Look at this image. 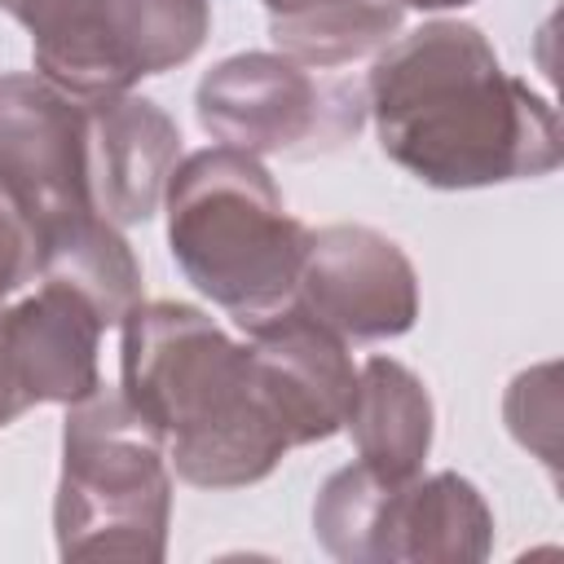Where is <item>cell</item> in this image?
I'll use <instances>...</instances> for the list:
<instances>
[{"label":"cell","mask_w":564,"mask_h":564,"mask_svg":"<svg viewBox=\"0 0 564 564\" xmlns=\"http://www.w3.org/2000/svg\"><path fill=\"white\" fill-rule=\"evenodd\" d=\"M366 115L379 150L432 189L538 181L564 159L555 106L463 18H436L383 44L366 75Z\"/></svg>","instance_id":"6da1fadb"},{"label":"cell","mask_w":564,"mask_h":564,"mask_svg":"<svg viewBox=\"0 0 564 564\" xmlns=\"http://www.w3.org/2000/svg\"><path fill=\"white\" fill-rule=\"evenodd\" d=\"M119 330V388L163 436L181 480L198 489H247L295 449L264 397L251 348L229 339L203 308L137 300Z\"/></svg>","instance_id":"7a4b0ae2"},{"label":"cell","mask_w":564,"mask_h":564,"mask_svg":"<svg viewBox=\"0 0 564 564\" xmlns=\"http://www.w3.org/2000/svg\"><path fill=\"white\" fill-rule=\"evenodd\" d=\"M167 251L185 282L242 330L295 304L304 234L269 167L234 145H207L176 163L167 194Z\"/></svg>","instance_id":"3957f363"},{"label":"cell","mask_w":564,"mask_h":564,"mask_svg":"<svg viewBox=\"0 0 564 564\" xmlns=\"http://www.w3.org/2000/svg\"><path fill=\"white\" fill-rule=\"evenodd\" d=\"M172 463L163 436L132 410L123 388H93L66 405L53 538L62 560L167 555Z\"/></svg>","instance_id":"277c9868"},{"label":"cell","mask_w":564,"mask_h":564,"mask_svg":"<svg viewBox=\"0 0 564 564\" xmlns=\"http://www.w3.org/2000/svg\"><path fill=\"white\" fill-rule=\"evenodd\" d=\"M313 538L339 564H476L494 551V511L458 471L383 480L352 463L317 489Z\"/></svg>","instance_id":"5b68a950"},{"label":"cell","mask_w":564,"mask_h":564,"mask_svg":"<svg viewBox=\"0 0 564 564\" xmlns=\"http://www.w3.org/2000/svg\"><path fill=\"white\" fill-rule=\"evenodd\" d=\"M31 35L35 75L79 101L185 66L212 35V0H0Z\"/></svg>","instance_id":"8992f818"},{"label":"cell","mask_w":564,"mask_h":564,"mask_svg":"<svg viewBox=\"0 0 564 564\" xmlns=\"http://www.w3.org/2000/svg\"><path fill=\"white\" fill-rule=\"evenodd\" d=\"M194 115L216 145L256 159H313L361 132L366 93L344 79H317L286 53H234L198 79Z\"/></svg>","instance_id":"52a82bcc"},{"label":"cell","mask_w":564,"mask_h":564,"mask_svg":"<svg viewBox=\"0 0 564 564\" xmlns=\"http://www.w3.org/2000/svg\"><path fill=\"white\" fill-rule=\"evenodd\" d=\"M0 185L31 216L40 242L101 216L88 194V101L44 75H0Z\"/></svg>","instance_id":"ba28073f"},{"label":"cell","mask_w":564,"mask_h":564,"mask_svg":"<svg viewBox=\"0 0 564 564\" xmlns=\"http://www.w3.org/2000/svg\"><path fill=\"white\" fill-rule=\"evenodd\" d=\"M295 304L344 339H397L419 322V273L388 234L322 225L304 234Z\"/></svg>","instance_id":"9c48e42d"},{"label":"cell","mask_w":564,"mask_h":564,"mask_svg":"<svg viewBox=\"0 0 564 564\" xmlns=\"http://www.w3.org/2000/svg\"><path fill=\"white\" fill-rule=\"evenodd\" d=\"M247 348L291 445H317L344 427L357 388L344 335L322 326L304 304H286L247 330Z\"/></svg>","instance_id":"30bf717a"},{"label":"cell","mask_w":564,"mask_h":564,"mask_svg":"<svg viewBox=\"0 0 564 564\" xmlns=\"http://www.w3.org/2000/svg\"><path fill=\"white\" fill-rule=\"evenodd\" d=\"M176 163L181 128L163 106L132 93L88 101V194L110 225L150 220Z\"/></svg>","instance_id":"8fae6325"},{"label":"cell","mask_w":564,"mask_h":564,"mask_svg":"<svg viewBox=\"0 0 564 564\" xmlns=\"http://www.w3.org/2000/svg\"><path fill=\"white\" fill-rule=\"evenodd\" d=\"M101 313L75 286L48 278L35 295H22L18 304L0 308V348L31 405H70L101 383Z\"/></svg>","instance_id":"7c38bea8"},{"label":"cell","mask_w":564,"mask_h":564,"mask_svg":"<svg viewBox=\"0 0 564 564\" xmlns=\"http://www.w3.org/2000/svg\"><path fill=\"white\" fill-rule=\"evenodd\" d=\"M432 397L423 379L397 357H370L357 366V388L344 427L357 458L383 480H410L432 449Z\"/></svg>","instance_id":"4fadbf2b"},{"label":"cell","mask_w":564,"mask_h":564,"mask_svg":"<svg viewBox=\"0 0 564 564\" xmlns=\"http://www.w3.org/2000/svg\"><path fill=\"white\" fill-rule=\"evenodd\" d=\"M278 53L308 70H335L397 40L405 9L392 0H260Z\"/></svg>","instance_id":"5bb4252c"},{"label":"cell","mask_w":564,"mask_h":564,"mask_svg":"<svg viewBox=\"0 0 564 564\" xmlns=\"http://www.w3.org/2000/svg\"><path fill=\"white\" fill-rule=\"evenodd\" d=\"M40 278L75 286L106 326H119L123 313L141 300V264L106 216H88L40 242Z\"/></svg>","instance_id":"9a60e30c"},{"label":"cell","mask_w":564,"mask_h":564,"mask_svg":"<svg viewBox=\"0 0 564 564\" xmlns=\"http://www.w3.org/2000/svg\"><path fill=\"white\" fill-rule=\"evenodd\" d=\"M502 419L516 445H524L551 476L560 471V366L542 361L507 383Z\"/></svg>","instance_id":"2e32d148"},{"label":"cell","mask_w":564,"mask_h":564,"mask_svg":"<svg viewBox=\"0 0 564 564\" xmlns=\"http://www.w3.org/2000/svg\"><path fill=\"white\" fill-rule=\"evenodd\" d=\"M40 273V234L18 198L0 185V304Z\"/></svg>","instance_id":"e0dca14e"},{"label":"cell","mask_w":564,"mask_h":564,"mask_svg":"<svg viewBox=\"0 0 564 564\" xmlns=\"http://www.w3.org/2000/svg\"><path fill=\"white\" fill-rule=\"evenodd\" d=\"M22 410H31V397L22 392L13 366H9V357H4V348H0V427H9Z\"/></svg>","instance_id":"ac0fdd59"},{"label":"cell","mask_w":564,"mask_h":564,"mask_svg":"<svg viewBox=\"0 0 564 564\" xmlns=\"http://www.w3.org/2000/svg\"><path fill=\"white\" fill-rule=\"evenodd\" d=\"M392 4H401V9H423V13H445V9H463V4H471V0H392Z\"/></svg>","instance_id":"d6986e66"}]
</instances>
